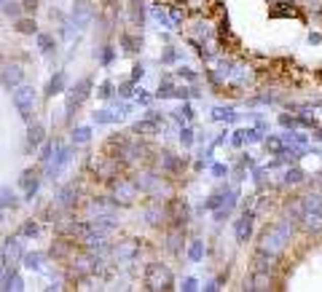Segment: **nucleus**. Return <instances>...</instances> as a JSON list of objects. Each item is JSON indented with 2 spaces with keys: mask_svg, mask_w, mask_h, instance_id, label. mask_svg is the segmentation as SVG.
<instances>
[{
  "mask_svg": "<svg viewBox=\"0 0 322 292\" xmlns=\"http://www.w3.org/2000/svg\"><path fill=\"white\" fill-rule=\"evenodd\" d=\"M252 223H255V212H242V217L234 223V233H236V244H247L252 236Z\"/></svg>",
  "mask_w": 322,
  "mask_h": 292,
  "instance_id": "obj_7",
  "label": "nucleus"
},
{
  "mask_svg": "<svg viewBox=\"0 0 322 292\" xmlns=\"http://www.w3.org/2000/svg\"><path fill=\"white\" fill-rule=\"evenodd\" d=\"M38 49H41L43 54H51L56 49V41H54V35L51 32H38Z\"/></svg>",
  "mask_w": 322,
  "mask_h": 292,
  "instance_id": "obj_23",
  "label": "nucleus"
},
{
  "mask_svg": "<svg viewBox=\"0 0 322 292\" xmlns=\"http://www.w3.org/2000/svg\"><path fill=\"white\" fill-rule=\"evenodd\" d=\"M290 236H293V220H277V223H271L269 228L263 231L258 249H263L266 255L277 258L279 252L290 244Z\"/></svg>",
  "mask_w": 322,
  "mask_h": 292,
  "instance_id": "obj_1",
  "label": "nucleus"
},
{
  "mask_svg": "<svg viewBox=\"0 0 322 292\" xmlns=\"http://www.w3.org/2000/svg\"><path fill=\"white\" fill-rule=\"evenodd\" d=\"M301 223H304L306 233H319L322 231V212H304L301 214Z\"/></svg>",
  "mask_w": 322,
  "mask_h": 292,
  "instance_id": "obj_14",
  "label": "nucleus"
},
{
  "mask_svg": "<svg viewBox=\"0 0 322 292\" xmlns=\"http://www.w3.org/2000/svg\"><path fill=\"white\" fill-rule=\"evenodd\" d=\"M226 172H229V169H226L223 164H215V166H212V174H215V177H223Z\"/></svg>",
  "mask_w": 322,
  "mask_h": 292,
  "instance_id": "obj_47",
  "label": "nucleus"
},
{
  "mask_svg": "<svg viewBox=\"0 0 322 292\" xmlns=\"http://www.w3.org/2000/svg\"><path fill=\"white\" fill-rule=\"evenodd\" d=\"M97 97H100V99H110V97H113V83H110V81H105V83L100 86V94H97Z\"/></svg>",
  "mask_w": 322,
  "mask_h": 292,
  "instance_id": "obj_38",
  "label": "nucleus"
},
{
  "mask_svg": "<svg viewBox=\"0 0 322 292\" xmlns=\"http://www.w3.org/2000/svg\"><path fill=\"white\" fill-rule=\"evenodd\" d=\"M137 102H140V105H150V97H148V91H143V89H140V91H137Z\"/></svg>",
  "mask_w": 322,
  "mask_h": 292,
  "instance_id": "obj_44",
  "label": "nucleus"
},
{
  "mask_svg": "<svg viewBox=\"0 0 322 292\" xmlns=\"http://www.w3.org/2000/svg\"><path fill=\"white\" fill-rule=\"evenodd\" d=\"M191 118H194V110H191V105H183V107H180V113H177V121H180V124H188Z\"/></svg>",
  "mask_w": 322,
  "mask_h": 292,
  "instance_id": "obj_36",
  "label": "nucleus"
},
{
  "mask_svg": "<svg viewBox=\"0 0 322 292\" xmlns=\"http://www.w3.org/2000/svg\"><path fill=\"white\" fill-rule=\"evenodd\" d=\"M169 223L175 228H185V223H188V204L185 201L172 199V204H169Z\"/></svg>",
  "mask_w": 322,
  "mask_h": 292,
  "instance_id": "obj_10",
  "label": "nucleus"
},
{
  "mask_svg": "<svg viewBox=\"0 0 322 292\" xmlns=\"http://www.w3.org/2000/svg\"><path fill=\"white\" fill-rule=\"evenodd\" d=\"M65 83H68V78H65V72H54V78L49 81V89H46V97H54V94H62V91H65Z\"/></svg>",
  "mask_w": 322,
  "mask_h": 292,
  "instance_id": "obj_20",
  "label": "nucleus"
},
{
  "mask_svg": "<svg viewBox=\"0 0 322 292\" xmlns=\"http://www.w3.org/2000/svg\"><path fill=\"white\" fill-rule=\"evenodd\" d=\"M22 78H24V72L19 64H3L0 67V86L16 89V86H22Z\"/></svg>",
  "mask_w": 322,
  "mask_h": 292,
  "instance_id": "obj_8",
  "label": "nucleus"
},
{
  "mask_svg": "<svg viewBox=\"0 0 322 292\" xmlns=\"http://www.w3.org/2000/svg\"><path fill=\"white\" fill-rule=\"evenodd\" d=\"M169 22H172V24H183L185 22V11L180 6H172V8H169Z\"/></svg>",
  "mask_w": 322,
  "mask_h": 292,
  "instance_id": "obj_32",
  "label": "nucleus"
},
{
  "mask_svg": "<svg viewBox=\"0 0 322 292\" xmlns=\"http://www.w3.org/2000/svg\"><path fill=\"white\" fill-rule=\"evenodd\" d=\"M38 233H41V225L35 220H27L22 228H19V236H38Z\"/></svg>",
  "mask_w": 322,
  "mask_h": 292,
  "instance_id": "obj_29",
  "label": "nucleus"
},
{
  "mask_svg": "<svg viewBox=\"0 0 322 292\" xmlns=\"http://www.w3.org/2000/svg\"><path fill=\"white\" fill-rule=\"evenodd\" d=\"M180 142H183L185 148H191V145H194V131L188 129V126H183V129H180Z\"/></svg>",
  "mask_w": 322,
  "mask_h": 292,
  "instance_id": "obj_35",
  "label": "nucleus"
},
{
  "mask_svg": "<svg viewBox=\"0 0 322 292\" xmlns=\"http://www.w3.org/2000/svg\"><path fill=\"white\" fill-rule=\"evenodd\" d=\"M317 139H322V131H319V134H317Z\"/></svg>",
  "mask_w": 322,
  "mask_h": 292,
  "instance_id": "obj_52",
  "label": "nucleus"
},
{
  "mask_svg": "<svg viewBox=\"0 0 322 292\" xmlns=\"http://www.w3.org/2000/svg\"><path fill=\"white\" fill-rule=\"evenodd\" d=\"M70 156H73V148H68V145H59V148H56V156L49 158V161L43 164V166H46V177H49V180L59 177V172L70 164Z\"/></svg>",
  "mask_w": 322,
  "mask_h": 292,
  "instance_id": "obj_5",
  "label": "nucleus"
},
{
  "mask_svg": "<svg viewBox=\"0 0 322 292\" xmlns=\"http://www.w3.org/2000/svg\"><path fill=\"white\" fill-rule=\"evenodd\" d=\"M19 206V199L11 188H0V209H16Z\"/></svg>",
  "mask_w": 322,
  "mask_h": 292,
  "instance_id": "obj_19",
  "label": "nucleus"
},
{
  "mask_svg": "<svg viewBox=\"0 0 322 292\" xmlns=\"http://www.w3.org/2000/svg\"><path fill=\"white\" fill-rule=\"evenodd\" d=\"M121 91H124V97H129V91H132V83H121Z\"/></svg>",
  "mask_w": 322,
  "mask_h": 292,
  "instance_id": "obj_49",
  "label": "nucleus"
},
{
  "mask_svg": "<svg viewBox=\"0 0 322 292\" xmlns=\"http://www.w3.org/2000/svg\"><path fill=\"white\" fill-rule=\"evenodd\" d=\"M75 252V244L73 241H56V247H51V258L56 260H62V258H68Z\"/></svg>",
  "mask_w": 322,
  "mask_h": 292,
  "instance_id": "obj_22",
  "label": "nucleus"
},
{
  "mask_svg": "<svg viewBox=\"0 0 322 292\" xmlns=\"http://www.w3.org/2000/svg\"><path fill=\"white\" fill-rule=\"evenodd\" d=\"M3 289H14V292L24 289V281H22V276H19L16 271H8V279H6V287H3Z\"/></svg>",
  "mask_w": 322,
  "mask_h": 292,
  "instance_id": "obj_25",
  "label": "nucleus"
},
{
  "mask_svg": "<svg viewBox=\"0 0 322 292\" xmlns=\"http://www.w3.org/2000/svg\"><path fill=\"white\" fill-rule=\"evenodd\" d=\"M51 153H54V142H46L43 148H41V164H46L51 158Z\"/></svg>",
  "mask_w": 322,
  "mask_h": 292,
  "instance_id": "obj_39",
  "label": "nucleus"
},
{
  "mask_svg": "<svg viewBox=\"0 0 322 292\" xmlns=\"http://www.w3.org/2000/svg\"><path fill=\"white\" fill-rule=\"evenodd\" d=\"M78 196H81V193H78V185L70 182V185H65L62 191L56 193V204L65 206V209H73V206L78 204Z\"/></svg>",
  "mask_w": 322,
  "mask_h": 292,
  "instance_id": "obj_12",
  "label": "nucleus"
},
{
  "mask_svg": "<svg viewBox=\"0 0 322 292\" xmlns=\"http://www.w3.org/2000/svg\"><path fill=\"white\" fill-rule=\"evenodd\" d=\"M296 8H298L296 3H287V0H285V3H274L269 14H271L274 19H277V16H298Z\"/></svg>",
  "mask_w": 322,
  "mask_h": 292,
  "instance_id": "obj_18",
  "label": "nucleus"
},
{
  "mask_svg": "<svg viewBox=\"0 0 322 292\" xmlns=\"http://www.w3.org/2000/svg\"><path fill=\"white\" fill-rule=\"evenodd\" d=\"M212 118L215 121H234V110H229V107H215L212 110Z\"/></svg>",
  "mask_w": 322,
  "mask_h": 292,
  "instance_id": "obj_33",
  "label": "nucleus"
},
{
  "mask_svg": "<svg viewBox=\"0 0 322 292\" xmlns=\"http://www.w3.org/2000/svg\"><path fill=\"white\" fill-rule=\"evenodd\" d=\"M113 252H116V258L121 263H126V266H129V263H135L140 258V244L137 241H121Z\"/></svg>",
  "mask_w": 322,
  "mask_h": 292,
  "instance_id": "obj_11",
  "label": "nucleus"
},
{
  "mask_svg": "<svg viewBox=\"0 0 322 292\" xmlns=\"http://www.w3.org/2000/svg\"><path fill=\"white\" fill-rule=\"evenodd\" d=\"M177 75H180V78H185V81H191V83L196 81V72H194V70H188V67H180Z\"/></svg>",
  "mask_w": 322,
  "mask_h": 292,
  "instance_id": "obj_42",
  "label": "nucleus"
},
{
  "mask_svg": "<svg viewBox=\"0 0 322 292\" xmlns=\"http://www.w3.org/2000/svg\"><path fill=\"white\" fill-rule=\"evenodd\" d=\"M129 14H132V24L143 27V22H145V6H143V0H129Z\"/></svg>",
  "mask_w": 322,
  "mask_h": 292,
  "instance_id": "obj_17",
  "label": "nucleus"
},
{
  "mask_svg": "<svg viewBox=\"0 0 322 292\" xmlns=\"http://www.w3.org/2000/svg\"><path fill=\"white\" fill-rule=\"evenodd\" d=\"M188 258H191L194 263L204 260V244H202V241H191V249H188Z\"/></svg>",
  "mask_w": 322,
  "mask_h": 292,
  "instance_id": "obj_30",
  "label": "nucleus"
},
{
  "mask_svg": "<svg viewBox=\"0 0 322 292\" xmlns=\"http://www.w3.org/2000/svg\"><path fill=\"white\" fill-rule=\"evenodd\" d=\"M3 14H6V16H11V19L24 16V11H22V3H16V0H8V3L3 6Z\"/></svg>",
  "mask_w": 322,
  "mask_h": 292,
  "instance_id": "obj_27",
  "label": "nucleus"
},
{
  "mask_svg": "<svg viewBox=\"0 0 322 292\" xmlns=\"http://www.w3.org/2000/svg\"><path fill=\"white\" fill-rule=\"evenodd\" d=\"M121 46H124V51H126V54H135V51H140V46H143V41H140V35L124 32V35H121Z\"/></svg>",
  "mask_w": 322,
  "mask_h": 292,
  "instance_id": "obj_21",
  "label": "nucleus"
},
{
  "mask_svg": "<svg viewBox=\"0 0 322 292\" xmlns=\"http://www.w3.org/2000/svg\"><path fill=\"white\" fill-rule=\"evenodd\" d=\"M175 59H177V54H175L172 49H167V54H164V56H161V62H164V64H172Z\"/></svg>",
  "mask_w": 322,
  "mask_h": 292,
  "instance_id": "obj_43",
  "label": "nucleus"
},
{
  "mask_svg": "<svg viewBox=\"0 0 322 292\" xmlns=\"http://www.w3.org/2000/svg\"><path fill=\"white\" fill-rule=\"evenodd\" d=\"M91 137V129L89 126H78V129H73V142H86V139Z\"/></svg>",
  "mask_w": 322,
  "mask_h": 292,
  "instance_id": "obj_31",
  "label": "nucleus"
},
{
  "mask_svg": "<svg viewBox=\"0 0 322 292\" xmlns=\"http://www.w3.org/2000/svg\"><path fill=\"white\" fill-rule=\"evenodd\" d=\"M89 91H91V78H81V81L70 89V97H68V121H70V116H73V110H78L83 102H86Z\"/></svg>",
  "mask_w": 322,
  "mask_h": 292,
  "instance_id": "obj_6",
  "label": "nucleus"
},
{
  "mask_svg": "<svg viewBox=\"0 0 322 292\" xmlns=\"http://www.w3.org/2000/svg\"><path fill=\"white\" fill-rule=\"evenodd\" d=\"M43 134H46V129H43L41 124H33L30 129H27V153H30V150H35L38 145L43 142Z\"/></svg>",
  "mask_w": 322,
  "mask_h": 292,
  "instance_id": "obj_15",
  "label": "nucleus"
},
{
  "mask_svg": "<svg viewBox=\"0 0 322 292\" xmlns=\"http://www.w3.org/2000/svg\"><path fill=\"white\" fill-rule=\"evenodd\" d=\"M19 3H22V11H24L27 16H33V14L38 11V6H41L38 0H19Z\"/></svg>",
  "mask_w": 322,
  "mask_h": 292,
  "instance_id": "obj_37",
  "label": "nucleus"
},
{
  "mask_svg": "<svg viewBox=\"0 0 322 292\" xmlns=\"http://www.w3.org/2000/svg\"><path fill=\"white\" fill-rule=\"evenodd\" d=\"M14 27H16V32H22V35H38V24H35V19L33 16H19L14 19Z\"/></svg>",
  "mask_w": 322,
  "mask_h": 292,
  "instance_id": "obj_16",
  "label": "nucleus"
},
{
  "mask_svg": "<svg viewBox=\"0 0 322 292\" xmlns=\"http://www.w3.org/2000/svg\"><path fill=\"white\" fill-rule=\"evenodd\" d=\"M6 3H8V0H0V11H3V6H6Z\"/></svg>",
  "mask_w": 322,
  "mask_h": 292,
  "instance_id": "obj_50",
  "label": "nucleus"
},
{
  "mask_svg": "<svg viewBox=\"0 0 322 292\" xmlns=\"http://www.w3.org/2000/svg\"><path fill=\"white\" fill-rule=\"evenodd\" d=\"M113 56H116V54H113V46H105V49H102V54H100V62H102V64H110Z\"/></svg>",
  "mask_w": 322,
  "mask_h": 292,
  "instance_id": "obj_40",
  "label": "nucleus"
},
{
  "mask_svg": "<svg viewBox=\"0 0 322 292\" xmlns=\"http://www.w3.org/2000/svg\"><path fill=\"white\" fill-rule=\"evenodd\" d=\"M43 260H46V255L43 252H30V255H24V263H27V268H43Z\"/></svg>",
  "mask_w": 322,
  "mask_h": 292,
  "instance_id": "obj_26",
  "label": "nucleus"
},
{
  "mask_svg": "<svg viewBox=\"0 0 322 292\" xmlns=\"http://www.w3.org/2000/svg\"><path fill=\"white\" fill-rule=\"evenodd\" d=\"M145 289H175V276L172 271H169L167 266H161V263H150V266L145 268Z\"/></svg>",
  "mask_w": 322,
  "mask_h": 292,
  "instance_id": "obj_2",
  "label": "nucleus"
},
{
  "mask_svg": "<svg viewBox=\"0 0 322 292\" xmlns=\"http://www.w3.org/2000/svg\"><path fill=\"white\" fill-rule=\"evenodd\" d=\"M0 223H3V209H0Z\"/></svg>",
  "mask_w": 322,
  "mask_h": 292,
  "instance_id": "obj_51",
  "label": "nucleus"
},
{
  "mask_svg": "<svg viewBox=\"0 0 322 292\" xmlns=\"http://www.w3.org/2000/svg\"><path fill=\"white\" fill-rule=\"evenodd\" d=\"M309 43H322V35L319 32H309Z\"/></svg>",
  "mask_w": 322,
  "mask_h": 292,
  "instance_id": "obj_48",
  "label": "nucleus"
},
{
  "mask_svg": "<svg viewBox=\"0 0 322 292\" xmlns=\"http://www.w3.org/2000/svg\"><path fill=\"white\" fill-rule=\"evenodd\" d=\"M304 172H301V169H287L285 172V185H301L304 182Z\"/></svg>",
  "mask_w": 322,
  "mask_h": 292,
  "instance_id": "obj_28",
  "label": "nucleus"
},
{
  "mask_svg": "<svg viewBox=\"0 0 322 292\" xmlns=\"http://www.w3.org/2000/svg\"><path fill=\"white\" fill-rule=\"evenodd\" d=\"M14 105H16L19 113H22V118L30 124V116H33V110H35V89L33 86H16V91H14Z\"/></svg>",
  "mask_w": 322,
  "mask_h": 292,
  "instance_id": "obj_4",
  "label": "nucleus"
},
{
  "mask_svg": "<svg viewBox=\"0 0 322 292\" xmlns=\"http://www.w3.org/2000/svg\"><path fill=\"white\" fill-rule=\"evenodd\" d=\"M145 70H143V64H135V70H132V81H137V78H143Z\"/></svg>",
  "mask_w": 322,
  "mask_h": 292,
  "instance_id": "obj_45",
  "label": "nucleus"
},
{
  "mask_svg": "<svg viewBox=\"0 0 322 292\" xmlns=\"http://www.w3.org/2000/svg\"><path fill=\"white\" fill-rule=\"evenodd\" d=\"M8 266H11V263H8V258H6V252L0 249V279H3V274H8Z\"/></svg>",
  "mask_w": 322,
  "mask_h": 292,
  "instance_id": "obj_41",
  "label": "nucleus"
},
{
  "mask_svg": "<svg viewBox=\"0 0 322 292\" xmlns=\"http://www.w3.org/2000/svg\"><path fill=\"white\" fill-rule=\"evenodd\" d=\"M19 185L24 188V199L30 201L33 196L38 193V188H41V180H38V172H33V169H27V172L22 174V180H19Z\"/></svg>",
  "mask_w": 322,
  "mask_h": 292,
  "instance_id": "obj_13",
  "label": "nucleus"
},
{
  "mask_svg": "<svg viewBox=\"0 0 322 292\" xmlns=\"http://www.w3.org/2000/svg\"><path fill=\"white\" fill-rule=\"evenodd\" d=\"M180 289H185V292H194V289H196V279H185V281H183V287H180Z\"/></svg>",
  "mask_w": 322,
  "mask_h": 292,
  "instance_id": "obj_46",
  "label": "nucleus"
},
{
  "mask_svg": "<svg viewBox=\"0 0 322 292\" xmlns=\"http://www.w3.org/2000/svg\"><path fill=\"white\" fill-rule=\"evenodd\" d=\"M3 252H6L8 263H14L19 255H22V244H19V239H16V236H14V239H6V247H3Z\"/></svg>",
  "mask_w": 322,
  "mask_h": 292,
  "instance_id": "obj_24",
  "label": "nucleus"
},
{
  "mask_svg": "<svg viewBox=\"0 0 322 292\" xmlns=\"http://www.w3.org/2000/svg\"><path fill=\"white\" fill-rule=\"evenodd\" d=\"M137 196H140L137 180H126V177H116V180H113V196H110V199L116 204L129 206V204L137 201Z\"/></svg>",
  "mask_w": 322,
  "mask_h": 292,
  "instance_id": "obj_3",
  "label": "nucleus"
},
{
  "mask_svg": "<svg viewBox=\"0 0 322 292\" xmlns=\"http://www.w3.org/2000/svg\"><path fill=\"white\" fill-rule=\"evenodd\" d=\"M94 121H97V124H113V121H116V116H113V113H108V110H100V113H94Z\"/></svg>",
  "mask_w": 322,
  "mask_h": 292,
  "instance_id": "obj_34",
  "label": "nucleus"
},
{
  "mask_svg": "<svg viewBox=\"0 0 322 292\" xmlns=\"http://www.w3.org/2000/svg\"><path fill=\"white\" fill-rule=\"evenodd\" d=\"M91 19H94V8H91L89 0H75V8H73V22H75V27L83 30Z\"/></svg>",
  "mask_w": 322,
  "mask_h": 292,
  "instance_id": "obj_9",
  "label": "nucleus"
}]
</instances>
